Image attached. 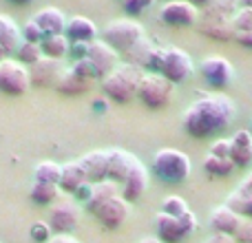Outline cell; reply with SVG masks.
I'll return each instance as SVG.
<instances>
[{"instance_id":"ac0fdd59","label":"cell","mask_w":252,"mask_h":243,"mask_svg":"<svg viewBox=\"0 0 252 243\" xmlns=\"http://www.w3.org/2000/svg\"><path fill=\"white\" fill-rule=\"evenodd\" d=\"M137 157L128 151H120V148H113L109 151V179L115 182L118 186H122L124 179L128 177L130 168L135 166Z\"/></svg>"},{"instance_id":"f6af8a7d","label":"cell","mask_w":252,"mask_h":243,"mask_svg":"<svg viewBox=\"0 0 252 243\" xmlns=\"http://www.w3.org/2000/svg\"><path fill=\"white\" fill-rule=\"evenodd\" d=\"M237 192H239V195H244V197H252V173L244 179V182H241V186L237 188Z\"/></svg>"},{"instance_id":"6da1fadb","label":"cell","mask_w":252,"mask_h":243,"mask_svg":"<svg viewBox=\"0 0 252 243\" xmlns=\"http://www.w3.org/2000/svg\"><path fill=\"white\" fill-rule=\"evenodd\" d=\"M235 104L223 93H204L182 115V126L186 135L195 139H206L221 135L235 120Z\"/></svg>"},{"instance_id":"f35d334b","label":"cell","mask_w":252,"mask_h":243,"mask_svg":"<svg viewBox=\"0 0 252 243\" xmlns=\"http://www.w3.org/2000/svg\"><path fill=\"white\" fill-rule=\"evenodd\" d=\"M155 4V0H122V7L128 16H139L146 9H151Z\"/></svg>"},{"instance_id":"f5cc1de1","label":"cell","mask_w":252,"mask_h":243,"mask_svg":"<svg viewBox=\"0 0 252 243\" xmlns=\"http://www.w3.org/2000/svg\"><path fill=\"white\" fill-rule=\"evenodd\" d=\"M244 2V7H252V0H241Z\"/></svg>"},{"instance_id":"1f68e13d","label":"cell","mask_w":252,"mask_h":243,"mask_svg":"<svg viewBox=\"0 0 252 243\" xmlns=\"http://www.w3.org/2000/svg\"><path fill=\"white\" fill-rule=\"evenodd\" d=\"M241 0H213L208 7L201 9V13H210V16H221V18H235L239 11Z\"/></svg>"},{"instance_id":"2e32d148","label":"cell","mask_w":252,"mask_h":243,"mask_svg":"<svg viewBox=\"0 0 252 243\" xmlns=\"http://www.w3.org/2000/svg\"><path fill=\"white\" fill-rule=\"evenodd\" d=\"M146 188H148V170H146V166L137 159L135 166L130 168L128 177H126L124 183L120 186V195H122L128 204H135V201H139L144 197Z\"/></svg>"},{"instance_id":"816d5d0a","label":"cell","mask_w":252,"mask_h":243,"mask_svg":"<svg viewBox=\"0 0 252 243\" xmlns=\"http://www.w3.org/2000/svg\"><path fill=\"white\" fill-rule=\"evenodd\" d=\"M9 58H11V56H9V53H7V51H4V49H2V47H0V62L9 60Z\"/></svg>"},{"instance_id":"7402d4cb","label":"cell","mask_w":252,"mask_h":243,"mask_svg":"<svg viewBox=\"0 0 252 243\" xmlns=\"http://www.w3.org/2000/svg\"><path fill=\"white\" fill-rule=\"evenodd\" d=\"M155 230H157V239L164 243H179L186 239V232H184L179 219L170 217V214H166V213H157Z\"/></svg>"},{"instance_id":"f546056e","label":"cell","mask_w":252,"mask_h":243,"mask_svg":"<svg viewBox=\"0 0 252 243\" xmlns=\"http://www.w3.org/2000/svg\"><path fill=\"white\" fill-rule=\"evenodd\" d=\"M237 166L232 164L230 157H215V155H208L204 159V170L206 175H210V177H228V175H232V170H235Z\"/></svg>"},{"instance_id":"74e56055","label":"cell","mask_w":252,"mask_h":243,"mask_svg":"<svg viewBox=\"0 0 252 243\" xmlns=\"http://www.w3.org/2000/svg\"><path fill=\"white\" fill-rule=\"evenodd\" d=\"M29 237L33 243H47L53 237V232H51V228H49L47 221H35L29 230Z\"/></svg>"},{"instance_id":"4fadbf2b","label":"cell","mask_w":252,"mask_h":243,"mask_svg":"<svg viewBox=\"0 0 252 243\" xmlns=\"http://www.w3.org/2000/svg\"><path fill=\"white\" fill-rule=\"evenodd\" d=\"M159 20L168 27H192L199 20V7H195L190 0H170L161 7Z\"/></svg>"},{"instance_id":"7dc6e473","label":"cell","mask_w":252,"mask_h":243,"mask_svg":"<svg viewBox=\"0 0 252 243\" xmlns=\"http://www.w3.org/2000/svg\"><path fill=\"white\" fill-rule=\"evenodd\" d=\"M235 40L241 44V47L246 49H252V31H248V33H237Z\"/></svg>"},{"instance_id":"60d3db41","label":"cell","mask_w":252,"mask_h":243,"mask_svg":"<svg viewBox=\"0 0 252 243\" xmlns=\"http://www.w3.org/2000/svg\"><path fill=\"white\" fill-rule=\"evenodd\" d=\"M235 241L237 243H252V221H250V219H244V221H241V226L237 228Z\"/></svg>"},{"instance_id":"f1b7e54d","label":"cell","mask_w":252,"mask_h":243,"mask_svg":"<svg viewBox=\"0 0 252 243\" xmlns=\"http://www.w3.org/2000/svg\"><path fill=\"white\" fill-rule=\"evenodd\" d=\"M153 49H155V44H153L151 40L142 38L128 53H124V58H126V62H128V64H135V66H139V69H146L148 58H151Z\"/></svg>"},{"instance_id":"44dd1931","label":"cell","mask_w":252,"mask_h":243,"mask_svg":"<svg viewBox=\"0 0 252 243\" xmlns=\"http://www.w3.org/2000/svg\"><path fill=\"white\" fill-rule=\"evenodd\" d=\"M241 221H244V217H239V214H237L235 210L228 208L226 204L217 206V208L210 213V228H213V232H221V235L235 237V232H237V228L241 226Z\"/></svg>"},{"instance_id":"8d00e7d4","label":"cell","mask_w":252,"mask_h":243,"mask_svg":"<svg viewBox=\"0 0 252 243\" xmlns=\"http://www.w3.org/2000/svg\"><path fill=\"white\" fill-rule=\"evenodd\" d=\"M232 25H235L237 33H248V31H252V7H239V11L232 18Z\"/></svg>"},{"instance_id":"d590c367","label":"cell","mask_w":252,"mask_h":243,"mask_svg":"<svg viewBox=\"0 0 252 243\" xmlns=\"http://www.w3.org/2000/svg\"><path fill=\"white\" fill-rule=\"evenodd\" d=\"M188 204L182 199V197H177V195H170V197H166L164 201H161V210L159 213H166V214H170V217H182L184 213H188Z\"/></svg>"},{"instance_id":"277c9868","label":"cell","mask_w":252,"mask_h":243,"mask_svg":"<svg viewBox=\"0 0 252 243\" xmlns=\"http://www.w3.org/2000/svg\"><path fill=\"white\" fill-rule=\"evenodd\" d=\"M144 38V27L133 18H118L111 20L102 31V40L118 53H128L139 40Z\"/></svg>"},{"instance_id":"4316f807","label":"cell","mask_w":252,"mask_h":243,"mask_svg":"<svg viewBox=\"0 0 252 243\" xmlns=\"http://www.w3.org/2000/svg\"><path fill=\"white\" fill-rule=\"evenodd\" d=\"M42 53L47 58H56V60H64L69 56V49H71V40L66 38L64 33H58V35H47L42 40Z\"/></svg>"},{"instance_id":"8992f818","label":"cell","mask_w":252,"mask_h":243,"mask_svg":"<svg viewBox=\"0 0 252 243\" xmlns=\"http://www.w3.org/2000/svg\"><path fill=\"white\" fill-rule=\"evenodd\" d=\"M173 91H175V84L168 82L161 73H144L142 82H139L137 100L142 102L146 109L159 111L170 104Z\"/></svg>"},{"instance_id":"d4e9b609","label":"cell","mask_w":252,"mask_h":243,"mask_svg":"<svg viewBox=\"0 0 252 243\" xmlns=\"http://www.w3.org/2000/svg\"><path fill=\"white\" fill-rule=\"evenodd\" d=\"M20 44H22V33L20 27L16 25V20H11L9 16H0V47L9 56H13Z\"/></svg>"},{"instance_id":"9c48e42d","label":"cell","mask_w":252,"mask_h":243,"mask_svg":"<svg viewBox=\"0 0 252 243\" xmlns=\"http://www.w3.org/2000/svg\"><path fill=\"white\" fill-rule=\"evenodd\" d=\"M80 214H82V210H80V204L75 199L58 201L51 208L47 223L53 235H71L80 223Z\"/></svg>"},{"instance_id":"603a6c76","label":"cell","mask_w":252,"mask_h":243,"mask_svg":"<svg viewBox=\"0 0 252 243\" xmlns=\"http://www.w3.org/2000/svg\"><path fill=\"white\" fill-rule=\"evenodd\" d=\"M84 183H89V182H87V177H84V170H82V166H80L78 159L62 164L60 183H58V188H60L62 192H66V195L73 197Z\"/></svg>"},{"instance_id":"e575fe53","label":"cell","mask_w":252,"mask_h":243,"mask_svg":"<svg viewBox=\"0 0 252 243\" xmlns=\"http://www.w3.org/2000/svg\"><path fill=\"white\" fill-rule=\"evenodd\" d=\"M20 33H22V42H31V44H42V40L47 38L44 31L40 29V25L33 18H29V20L20 27Z\"/></svg>"},{"instance_id":"d6a6232c","label":"cell","mask_w":252,"mask_h":243,"mask_svg":"<svg viewBox=\"0 0 252 243\" xmlns=\"http://www.w3.org/2000/svg\"><path fill=\"white\" fill-rule=\"evenodd\" d=\"M44 58V53H42V47L40 44H31V42H22L20 47H18V51H16V60L20 62V64H29V66H33V64H38L40 60Z\"/></svg>"},{"instance_id":"7c38bea8","label":"cell","mask_w":252,"mask_h":243,"mask_svg":"<svg viewBox=\"0 0 252 243\" xmlns=\"http://www.w3.org/2000/svg\"><path fill=\"white\" fill-rule=\"evenodd\" d=\"M87 60L91 62V66L95 69L97 78L104 80L106 75L113 73L120 66V53L115 51L113 47H109L104 40H93V42L89 44Z\"/></svg>"},{"instance_id":"ffe728a7","label":"cell","mask_w":252,"mask_h":243,"mask_svg":"<svg viewBox=\"0 0 252 243\" xmlns=\"http://www.w3.org/2000/svg\"><path fill=\"white\" fill-rule=\"evenodd\" d=\"M64 35L71 40V42H84V44H91L93 40H97V27L93 20L84 16H73L66 20V29Z\"/></svg>"},{"instance_id":"cb8c5ba5","label":"cell","mask_w":252,"mask_h":243,"mask_svg":"<svg viewBox=\"0 0 252 243\" xmlns=\"http://www.w3.org/2000/svg\"><path fill=\"white\" fill-rule=\"evenodd\" d=\"M33 20L40 25L44 35H58L64 33L66 29V16L58 7H44L33 16Z\"/></svg>"},{"instance_id":"4dcf8cb0","label":"cell","mask_w":252,"mask_h":243,"mask_svg":"<svg viewBox=\"0 0 252 243\" xmlns=\"http://www.w3.org/2000/svg\"><path fill=\"white\" fill-rule=\"evenodd\" d=\"M62 175V164L56 161H40L33 170V182H44V183H60Z\"/></svg>"},{"instance_id":"db71d44e","label":"cell","mask_w":252,"mask_h":243,"mask_svg":"<svg viewBox=\"0 0 252 243\" xmlns=\"http://www.w3.org/2000/svg\"><path fill=\"white\" fill-rule=\"evenodd\" d=\"M168 2H170V0H168Z\"/></svg>"},{"instance_id":"d6986e66","label":"cell","mask_w":252,"mask_h":243,"mask_svg":"<svg viewBox=\"0 0 252 243\" xmlns=\"http://www.w3.org/2000/svg\"><path fill=\"white\" fill-rule=\"evenodd\" d=\"M230 159L237 168H248L252 164V133L237 130L230 137Z\"/></svg>"},{"instance_id":"7bdbcfd3","label":"cell","mask_w":252,"mask_h":243,"mask_svg":"<svg viewBox=\"0 0 252 243\" xmlns=\"http://www.w3.org/2000/svg\"><path fill=\"white\" fill-rule=\"evenodd\" d=\"M87 51H89V44L84 42H71V49H69V56L75 60H82V58H87Z\"/></svg>"},{"instance_id":"7a4b0ae2","label":"cell","mask_w":252,"mask_h":243,"mask_svg":"<svg viewBox=\"0 0 252 243\" xmlns=\"http://www.w3.org/2000/svg\"><path fill=\"white\" fill-rule=\"evenodd\" d=\"M142 78H144V69L124 62L113 73H109L102 80V91H104L106 100L113 102V104H128V102L137 100Z\"/></svg>"},{"instance_id":"11a10c76","label":"cell","mask_w":252,"mask_h":243,"mask_svg":"<svg viewBox=\"0 0 252 243\" xmlns=\"http://www.w3.org/2000/svg\"><path fill=\"white\" fill-rule=\"evenodd\" d=\"M250 133H252V130H250Z\"/></svg>"},{"instance_id":"b9f144b4","label":"cell","mask_w":252,"mask_h":243,"mask_svg":"<svg viewBox=\"0 0 252 243\" xmlns=\"http://www.w3.org/2000/svg\"><path fill=\"white\" fill-rule=\"evenodd\" d=\"M177 219H179V223H182V228H184V232H186V237H190L192 232L197 230V217H195V213H192V210L184 213L182 217H177Z\"/></svg>"},{"instance_id":"c3c4849f","label":"cell","mask_w":252,"mask_h":243,"mask_svg":"<svg viewBox=\"0 0 252 243\" xmlns=\"http://www.w3.org/2000/svg\"><path fill=\"white\" fill-rule=\"evenodd\" d=\"M190 2L195 4V7H201V9H204V7H208V4L213 2V0H190Z\"/></svg>"},{"instance_id":"83f0119b","label":"cell","mask_w":252,"mask_h":243,"mask_svg":"<svg viewBox=\"0 0 252 243\" xmlns=\"http://www.w3.org/2000/svg\"><path fill=\"white\" fill-rule=\"evenodd\" d=\"M60 195V188L56 183H44V182H33L31 183V201L35 206H51Z\"/></svg>"},{"instance_id":"ee69618b","label":"cell","mask_w":252,"mask_h":243,"mask_svg":"<svg viewBox=\"0 0 252 243\" xmlns=\"http://www.w3.org/2000/svg\"><path fill=\"white\" fill-rule=\"evenodd\" d=\"M206 243H237L232 235H221V232H213Z\"/></svg>"},{"instance_id":"30bf717a","label":"cell","mask_w":252,"mask_h":243,"mask_svg":"<svg viewBox=\"0 0 252 243\" xmlns=\"http://www.w3.org/2000/svg\"><path fill=\"white\" fill-rule=\"evenodd\" d=\"M66 62L64 60H56V58H47L44 56L38 64L31 66L29 75H31V84L40 89H56L60 84V80L66 73Z\"/></svg>"},{"instance_id":"681fc988","label":"cell","mask_w":252,"mask_h":243,"mask_svg":"<svg viewBox=\"0 0 252 243\" xmlns=\"http://www.w3.org/2000/svg\"><path fill=\"white\" fill-rule=\"evenodd\" d=\"M7 2L18 4V7H25V4H31V2H33V0H7Z\"/></svg>"},{"instance_id":"f907efd6","label":"cell","mask_w":252,"mask_h":243,"mask_svg":"<svg viewBox=\"0 0 252 243\" xmlns=\"http://www.w3.org/2000/svg\"><path fill=\"white\" fill-rule=\"evenodd\" d=\"M139 243H164V241H159L157 237H146V239H142Z\"/></svg>"},{"instance_id":"e0dca14e","label":"cell","mask_w":252,"mask_h":243,"mask_svg":"<svg viewBox=\"0 0 252 243\" xmlns=\"http://www.w3.org/2000/svg\"><path fill=\"white\" fill-rule=\"evenodd\" d=\"M80 166L84 170V177L89 183H102L109 179V151H93L80 157Z\"/></svg>"},{"instance_id":"484cf974","label":"cell","mask_w":252,"mask_h":243,"mask_svg":"<svg viewBox=\"0 0 252 243\" xmlns=\"http://www.w3.org/2000/svg\"><path fill=\"white\" fill-rule=\"evenodd\" d=\"M118 195H120V186L115 182H111V179H106V182H102V183H95V186H93V192H91V199L87 201V210L91 214H95L106 201L118 197Z\"/></svg>"},{"instance_id":"ba28073f","label":"cell","mask_w":252,"mask_h":243,"mask_svg":"<svg viewBox=\"0 0 252 243\" xmlns=\"http://www.w3.org/2000/svg\"><path fill=\"white\" fill-rule=\"evenodd\" d=\"M192 69H195V64H192V58L188 56L184 49H179V47H166V51H164V64H161L159 73L164 75L168 82H173V84L186 82V80L192 75Z\"/></svg>"},{"instance_id":"bcb514c9","label":"cell","mask_w":252,"mask_h":243,"mask_svg":"<svg viewBox=\"0 0 252 243\" xmlns=\"http://www.w3.org/2000/svg\"><path fill=\"white\" fill-rule=\"evenodd\" d=\"M47 243H80L73 235H53Z\"/></svg>"},{"instance_id":"ab89813d","label":"cell","mask_w":252,"mask_h":243,"mask_svg":"<svg viewBox=\"0 0 252 243\" xmlns=\"http://www.w3.org/2000/svg\"><path fill=\"white\" fill-rule=\"evenodd\" d=\"M208 155H215V157H230V139H215L213 142V146H210V151H208Z\"/></svg>"},{"instance_id":"5bb4252c","label":"cell","mask_w":252,"mask_h":243,"mask_svg":"<svg viewBox=\"0 0 252 243\" xmlns=\"http://www.w3.org/2000/svg\"><path fill=\"white\" fill-rule=\"evenodd\" d=\"M128 214H130V204L122 195H118L106 201L93 217H95L97 221H100V226L106 228V230H118V228H122L126 223Z\"/></svg>"},{"instance_id":"8fae6325","label":"cell","mask_w":252,"mask_h":243,"mask_svg":"<svg viewBox=\"0 0 252 243\" xmlns=\"http://www.w3.org/2000/svg\"><path fill=\"white\" fill-rule=\"evenodd\" d=\"M201 78L206 80V84L217 91L230 87L232 78H235V69L232 64L221 56H208L201 62Z\"/></svg>"},{"instance_id":"9a60e30c","label":"cell","mask_w":252,"mask_h":243,"mask_svg":"<svg viewBox=\"0 0 252 243\" xmlns=\"http://www.w3.org/2000/svg\"><path fill=\"white\" fill-rule=\"evenodd\" d=\"M199 33H204L210 40H219V42H226V40H235L237 31L232 25V18H221V16H210V13H199Z\"/></svg>"},{"instance_id":"5b68a950","label":"cell","mask_w":252,"mask_h":243,"mask_svg":"<svg viewBox=\"0 0 252 243\" xmlns=\"http://www.w3.org/2000/svg\"><path fill=\"white\" fill-rule=\"evenodd\" d=\"M97 80L100 78H97L95 69L91 66V62H89L87 58H82V60H75L73 64L66 69L64 78L60 80L56 91L64 97H78V95H84V93L91 91Z\"/></svg>"},{"instance_id":"52a82bcc","label":"cell","mask_w":252,"mask_h":243,"mask_svg":"<svg viewBox=\"0 0 252 243\" xmlns=\"http://www.w3.org/2000/svg\"><path fill=\"white\" fill-rule=\"evenodd\" d=\"M31 89V75L25 64L18 60L9 58V60L0 62V91L9 97H20Z\"/></svg>"},{"instance_id":"3957f363","label":"cell","mask_w":252,"mask_h":243,"mask_svg":"<svg viewBox=\"0 0 252 243\" xmlns=\"http://www.w3.org/2000/svg\"><path fill=\"white\" fill-rule=\"evenodd\" d=\"M190 159L177 148H161L153 157V173L166 183H182L190 177Z\"/></svg>"},{"instance_id":"836d02e7","label":"cell","mask_w":252,"mask_h":243,"mask_svg":"<svg viewBox=\"0 0 252 243\" xmlns=\"http://www.w3.org/2000/svg\"><path fill=\"white\" fill-rule=\"evenodd\" d=\"M226 206L230 210H235L239 217L252 221V197H244V195H239V192H232V195L228 197Z\"/></svg>"}]
</instances>
